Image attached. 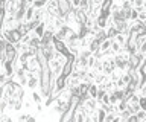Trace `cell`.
Listing matches in <instances>:
<instances>
[{
	"label": "cell",
	"instance_id": "44",
	"mask_svg": "<svg viewBox=\"0 0 146 122\" xmlns=\"http://www.w3.org/2000/svg\"><path fill=\"white\" fill-rule=\"evenodd\" d=\"M27 116H29V113H21V115H18L17 122H26L27 121Z\"/></svg>",
	"mask_w": 146,
	"mask_h": 122
},
{
	"label": "cell",
	"instance_id": "56",
	"mask_svg": "<svg viewBox=\"0 0 146 122\" xmlns=\"http://www.w3.org/2000/svg\"><path fill=\"white\" fill-rule=\"evenodd\" d=\"M85 122H96V121H94L93 117H91V115H90V116H85Z\"/></svg>",
	"mask_w": 146,
	"mask_h": 122
},
{
	"label": "cell",
	"instance_id": "8",
	"mask_svg": "<svg viewBox=\"0 0 146 122\" xmlns=\"http://www.w3.org/2000/svg\"><path fill=\"white\" fill-rule=\"evenodd\" d=\"M113 26H114V29L117 31V34H125V35L129 34V21H126V20L116 21Z\"/></svg>",
	"mask_w": 146,
	"mask_h": 122
},
{
	"label": "cell",
	"instance_id": "25",
	"mask_svg": "<svg viewBox=\"0 0 146 122\" xmlns=\"http://www.w3.org/2000/svg\"><path fill=\"white\" fill-rule=\"evenodd\" d=\"M91 55H93V53H91L90 49H81V51H79V55H78V57L82 58V60H88Z\"/></svg>",
	"mask_w": 146,
	"mask_h": 122
},
{
	"label": "cell",
	"instance_id": "52",
	"mask_svg": "<svg viewBox=\"0 0 146 122\" xmlns=\"http://www.w3.org/2000/svg\"><path fill=\"white\" fill-rule=\"evenodd\" d=\"M139 95H140V96H145V98H146V84H143V85L140 87V90H139Z\"/></svg>",
	"mask_w": 146,
	"mask_h": 122
},
{
	"label": "cell",
	"instance_id": "24",
	"mask_svg": "<svg viewBox=\"0 0 146 122\" xmlns=\"http://www.w3.org/2000/svg\"><path fill=\"white\" fill-rule=\"evenodd\" d=\"M94 40H96V41H99V43H102L104 40H107V32H105V29L98 31L96 35H94Z\"/></svg>",
	"mask_w": 146,
	"mask_h": 122
},
{
	"label": "cell",
	"instance_id": "11",
	"mask_svg": "<svg viewBox=\"0 0 146 122\" xmlns=\"http://www.w3.org/2000/svg\"><path fill=\"white\" fill-rule=\"evenodd\" d=\"M53 38H55V32L46 29L44 35L41 37V46H50V44L53 43Z\"/></svg>",
	"mask_w": 146,
	"mask_h": 122
},
{
	"label": "cell",
	"instance_id": "19",
	"mask_svg": "<svg viewBox=\"0 0 146 122\" xmlns=\"http://www.w3.org/2000/svg\"><path fill=\"white\" fill-rule=\"evenodd\" d=\"M110 52H111L113 55H117V53H120V52H122V44L117 43L116 40H113L111 47H110Z\"/></svg>",
	"mask_w": 146,
	"mask_h": 122
},
{
	"label": "cell",
	"instance_id": "40",
	"mask_svg": "<svg viewBox=\"0 0 146 122\" xmlns=\"http://www.w3.org/2000/svg\"><path fill=\"white\" fill-rule=\"evenodd\" d=\"M129 117H131V113H129V110H128V108L120 113V119H122V122H126L128 119H129Z\"/></svg>",
	"mask_w": 146,
	"mask_h": 122
},
{
	"label": "cell",
	"instance_id": "36",
	"mask_svg": "<svg viewBox=\"0 0 146 122\" xmlns=\"http://www.w3.org/2000/svg\"><path fill=\"white\" fill-rule=\"evenodd\" d=\"M93 70H96L98 73H102V72H104V64H102V60H96L94 66H93Z\"/></svg>",
	"mask_w": 146,
	"mask_h": 122
},
{
	"label": "cell",
	"instance_id": "9",
	"mask_svg": "<svg viewBox=\"0 0 146 122\" xmlns=\"http://www.w3.org/2000/svg\"><path fill=\"white\" fill-rule=\"evenodd\" d=\"M67 89V84H66V78H62L61 75L56 76V79H55V92L52 96H55V95H58L59 92H62V90Z\"/></svg>",
	"mask_w": 146,
	"mask_h": 122
},
{
	"label": "cell",
	"instance_id": "49",
	"mask_svg": "<svg viewBox=\"0 0 146 122\" xmlns=\"http://www.w3.org/2000/svg\"><path fill=\"white\" fill-rule=\"evenodd\" d=\"M140 107H141V110H146V98L145 96H140Z\"/></svg>",
	"mask_w": 146,
	"mask_h": 122
},
{
	"label": "cell",
	"instance_id": "22",
	"mask_svg": "<svg viewBox=\"0 0 146 122\" xmlns=\"http://www.w3.org/2000/svg\"><path fill=\"white\" fill-rule=\"evenodd\" d=\"M129 2L132 3V8L137 9V11H140L141 8L146 6V0H129Z\"/></svg>",
	"mask_w": 146,
	"mask_h": 122
},
{
	"label": "cell",
	"instance_id": "3",
	"mask_svg": "<svg viewBox=\"0 0 146 122\" xmlns=\"http://www.w3.org/2000/svg\"><path fill=\"white\" fill-rule=\"evenodd\" d=\"M73 32H76V31H73L70 26L64 25L62 28H59L56 32H55V38H56V40H61V41H66V40L70 37ZM76 34H78V32H76Z\"/></svg>",
	"mask_w": 146,
	"mask_h": 122
},
{
	"label": "cell",
	"instance_id": "50",
	"mask_svg": "<svg viewBox=\"0 0 146 122\" xmlns=\"http://www.w3.org/2000/svg\"><path fill=\"white\" fill-rule=\"evenodd\" d=\"M122 8H120V3H114V5L111 6V14L113 12H117V11H120Z\"/></svg>",
	"mask_w": 146,
	"mask_h": 122
},
{
	"label": "cell",
	"instance_id": "5",
	"mask_svg": "<svg viewBox=\"0 0 146 122\" xmlns=\"http://www.w3.org/2000/svg\"><path fill=\"white\" fill-rule=\"evenodd\" d=\"M53 47H55V51H56L58 53H61V55H64V57H68L70 55V52H68V47H67V44L64 43V41H61V40H56V38H53Z\"/></svg>",
	"mask_w": 146,
	"mask_h": 122
},
{
	"label": "cell",
	"instance_id": "17",
	"mask_svg": "<svg viewBox=\"0 0 146 122\" xmlns=\"http://www.w3.org/2000/svg\"><path fill=\"white\" fill-rule=\"evenodd\" d=\"M32 102L34 104H43V99L44 96L41 95V92H36V90H32Z\"/></svg>",
	"mask_w": 146,
	"mask_h": 122
},
{
	"label": "cell",
	"instance_id": "47",
	"mask_svg": "<svg viewBox=\"0 0 146 122\" xmlns=\"http://www.w3.org/2000/svg\"><path fill=\"white\" fill-rule=\"evenodd\" d=\"M134 20H139V11L132 8V11H131V21H134Z\"/></svg>",
	"mask_w": 146,
	"mask_h": 122
},
{
	"label": "cell",
	"instance_id": "45",
	"mask_svg": "<svg viewBox=\"0 0 146 122\" xmlns=\"http://www.w3.org/2000/svg\"><path fill=\"white\" fill-rule=\"evenodd\" d=\"M6 81H8V76L5 72H0V85H5L6 84Z\"/></svg>",
	"mask_w": 146,
	"mask_h": 122
},
{
	"label": "cell",
	"instance_id": "7",
	"mask_svg": "<svg viewBox=\"0 0 146 122\" xmlns=\"http://www.w3.org/2000/svg\"><path fill=\"white\" fill-rule=\"evenodd\" d=\"M40 52L43 53V57L47 61H52L53 58H55V55H56V51H55L53 44H50V46H41L40 47Z\"/></svg>",
	"mask_w": 146,
	"mask_h": 122
},
{
	"label": "cell",
	"instance_id": "26",
	"mask_svg": "<svg viewBox=\"0 0 146 122\" xmlns=\"http://www.w3.org/2000/svg\"><path fill=\"white\" fill-rule=\"evenodd\" d=\"M105 32H107V38H111V40H114V37L117 35V31L114 29V26H108L105 29Z\"/></svg>",
	"mask_w": 146,
	"mask_h": 122
},
{
	"label": "cell",
	"instance_id": "12",
	"mask_svg": "<svg viewBox=\"0 0 146 122\" xmlns=\"http://www.w3.org/2000/svg\"><path fill=\"white\" fill-rule=\"evenodd\" d=\"M72 72H73V63L72 61H66V64L62 66V72H61V76L62 78H68V76L72 75Z\"/></svg>",
	"mask_w": 146,
	"mask_h": 122
},
{
	"label": "cell",
	"instance_id": "54",
	"mask_svg": "<svg viewBox=\"0 0 146 122\" xmlns=\"http://www.w3.org/2000/svg\"><path fill=\"white\" fill-rule=\"evenodd\" d=\"M139 70H140V72H143V73H146V60L141 63V66L139 67Z\"/></svg>",
	"mask_w": 146,
	"mask_h": 122
},
{
	"label": "cell",
	"instance_id": "59",
	"mask_svg": "<svg viewBox=\"0 0 146 122\" xmlns=\"http://www.w3.org/2000/svg\"><path fill=\"white\" fill-rule=\"evenodd\" d=\"M145 25H146V23H145Z\"/></svg>",
	"mask_w": 146,
	"mask_h": 122
},
{
	"label": "cell",
	"instance_id": "41",
	"mask_svg": "<svg viewBox=\"0 0 146 122\" xmlns=\"http://www.w3.org/2000/svg\"><path fill=\"white\" fill-rule=\"evenodd\" d=\"M6 110H8V101L6 99H0V113H6Z\"/></svg>",
	"mask_w": 146,
	"mask_h": 122
},
{
	"label": "cell",
	"instance_id": "46",
	"mask_svg": "<svg viewBox=\"0 0 146 122\" xmlns=\"http://www.w3.org/2000/svg\"><path fill=\"white\" fill-rule=\"evenodd\" d=\"M105 95H107V92H105L104 89H99V90H98V95H96V99H98V101H100V99H102Z\"/></svg>",
	"mask_w": 146,
	"mask_h": 122
},
{
	"label": "cell",
	"instance_id": "48",
	"mask_svg": "<svg viewBox=\"0 0 146 122\" xmlns=\"http://www.w3.org/2000/svg\"><path fill=\"white\" fill-rule=\"evenodd\" d=\"M67 2L72 5V8H79V3H81V0H67Z\"/></svg>",
	"mask_w": 146,
	"mask_h": 122
},
{
	"label": "cell",
	"instance_id": "4",
	"mask_svg": "<svg viewBox=\"0 0 146 122\" xmlns=\"http://www.w3.org/2000/svg\"><path fill=\"white\" fill-rule=\"evenodd\" d=\"M23 69L26 72H32V73H36V72H40V61L36 57H31L29 60L26 61L25 66H21Z\"/></svg>",
	"mask_w": 146,
	"mask_h": 122
},
{
	"label": "cell",
	"instance_id": "31",
	"mask_svg": "<svg viewBox=\"0 0 146 122\" xmlns=\"http://www.w3.org/2000/svg\"><path fill=\"white\" fill-rule=\"evenodd\" d=\"M25 12H26V9L18 8L17 12H15V20H17V21H25Z\"/></svg>",
	"mask_w": 146,
	"mask_h": 122
},
{
	"label": "cell",
	"instance_id": "23",
	"mask_svg": "<svg viewBox=\"0 0 146 122\" xmlns=\"http://www.w3.org/2000/svg\"><path fill=\"white\" fill-rule=\"evenodd\" d=\"M34 14H35V8L34 6L27 8L26 12H25V21H26V23H27V21H31V20H34Z\"/></svg>",
	"mask_w": 146,
	"mask_h": 122
},
{
	"label": "cell",
	"instance_id": "35",
	"mask_svg": "<svg viewBox=\"0 0 146 122\" xmlns=\"http://www.w3.org/2000/svg\"><path fill=\"white\" fill-rule=\"evenodd\" d=\"M126 37H128V35H125V34H117L116 37H114V40H116L117 43H120L122 47H123L126 44Z\"/></svg>",
	"mask_w": 146,
	"mask_h": 122
},
{
	"label": "cell",
	"instance_id": "58",
	"mask_svg": "<svg viewBox=\"0 0 146 122\" xmlns=\"http://www.w3.org/2000/svg\"><path fill=\"white\" fill-rule=\"evenodd\" d=\"M91 2H93V5H100V3H102V0H91Z\"/></svg>",
	"mask_w": 146,
	"mask_h": 122
},
{
	"label": "cell",
	"instance_id": "29",
	"mask_svg": "<svg viewBox=\"0 0 146 122\" xmlns=\"http://www.w3.org/2000/svg\"><path fill=\"white\" fill-rule=\"evenodd\" d=\"M46 5H47L46 0H34V3H32L35 9H43V8H46Z\"/></svg>",
	"mask_w": 146,
	"mask_h": 122
},
{
	"label": "cell",
	"instance_id": "20",
	"mask_svg": "<svg viewBox=\"0 0 146 122\" xmlns=\"http://www.w3.org/2000/svg\"><path fill=\"white\" fill-rule=\"evenodd\" d=\"M126 108L129 110L131 115H137V113L141 110V107H140L139 102H134V104H132V102H128V107H126Z\"/></svg>",
	"mask_w": 146,
	"mask_h": 122
},
{
	"label": "cell",
	"instance_id": "15",
	"mask_svg": "<svg viewBox=\"0 0 146 122\" xmlns=\"http://www.w3.org/2000/svg\"><path fill=\"white\" fill-rule=\"evenodd\" d=\"M27 46H29V47H36V49H40V47H41V38H38L34 32H32V38L29 40Z\"/></svg>",
	"mask_w": 146,
	"mask_h": 122
},
{
	"label": "cell",
	"instance_id": "21",
	"mask_svg": "<svg viewBox=\"0 0 146 122\" xmlns=\"http://www.w3.org/2000/svg\"><path fill=\"white\" fill-rule=\"evenodd\" d=\"M107 81H110V76L104 75V73H98V75H96V78H94V84L100 85V84L107 83Z\"/></svg>",
	"mask_w": 146,
	"mask_h": 122
},
{
	"label": "cell",
	"instance_id": "30",
	"mask_svg": "<svg viewBox=\"0 0 146 122\" xmlns=\"http://www.w3.org/2000/svg\"><path fill=\"white\" fill-rule=\"evenodd\" d=\"M122 73H123L122 70H119V69H116V70H114V72H111V73H110V79H111V81H114V83H116L117 79H120V76H122Z\"/></svg>",
	"mask_w": 146,
	"mask_h": 122
},
{
	"label": "cell",
	"instance_id": "51",
	"mask_svg": "<svg viewBox=\"0 0 146 122\" xmlns=\"http://www.w3.org/2000/svg\"><path fill=\"white\" fill-rule=\"evenodd\" d=\"M94 63H96V58L91 55L90 58H88V69H93V66H94Z\"/></svg>",
	"mask_w": 146,
	"mask_h": 122
},
{
	"label": "cell",
	"instance_id": "34",
	"mask_svg": "<svg viewBox=\"0 0 146 122\" xmlns=\"http://www.w3.org/2000/svg\"><path fill=\"white\" fill-rule=\"evenodd\" d=\"M120 79L123 81V84H125V85H128V84L131 83L132 76H131V73H129V72H123V73H122V76H120Z\"/></svg>",
	"mask_w": 146,
	"mask_h": 122
},
{
	"label": "cell",
	"instance_id": "2",
	"mask_svg": "<svg viewBox=\"0 0 146 122\" xmlns=\"http://www.w3.org/2000/svg\"><path fill=\"white\" fill-rule=\"evenodd\" d=\"M143 57L140 55L139 52L135 53H131L129 60H128V72L129 70H139V67L141 66V63H143Z\"/></svg>",
	"mask_w": 146,
	"mask_h": 122
},
{
	"label": "cell",
	"instance_id": "37",
	"mask_svg": "<svg viewBox=\"0 0 146 122\" xmlns=\"http://www.w3.org/2000/svg\"><path fill=\"white\" fill-rule=\"evenodd\" d=\"M14 46H15V49H17V52H18V53H21V52H26V51H27V44H25L23 41L17 43V44H14Z\"/></svg>",
	"mask_w": 146,
	"mask_h": 122
},
{
	"label": "cell",
	"instance_id": "39",
	"mask_svg": "<svg viewBox=\"0 0 146 122\" xmlns=\"http://www.w3.org/2000/svg\"><path fill=\"white\" fill-rule=\"evenodd\" d=\"M34 105L35 104L32 102V99H25V101H23V108H26V110H32Z\"/></svg>",
	"mask_w": 146,
	"mask_h": 122
},
{
	"label": "cell",
	"instance_id": "14",
	"mask_svg": "<svg viewBox=\"0 0 146 122\" xmlns=\"http://www.w3.org/2000/svg\"><path fill=\"white\" fill-rule=\"evenodd\" d=\"M84 105L88 108V110H91V111H94V110H98V99H94V98H88L87 101L84 102Z\"/></svg>",
	"mask_w": 146,
	"mask_h": 122
},
{
	"label": "cell",
	"instance_id": "57",
	"mask_svg": "<svg viewBox=\"0 0 146 122\" xmlns=\"http://www.w3.org/2000/svg\"><path fill=\"white\" fill-rule=\"evenodd\" d=\"M113 122H122V119H120V115H116V117L113 119Z\"/></svg>",
	"mask_w": 146,
	"mask_h": 122
},
{
	"label": "cell",
	"instance_id": "13",
	"mask_svg": "<svg viewBox=\"0 0 146 122\" xmlns=\"http://www.w3.org/2000/svg\"><path fill=\"white\" fill-rule=\"evenodd\" d=\"M94 25L98 26L99 29H107V28H108V19H105V17L99 15L98 19L94 20Z\"/></svg>",
	"mask_w": 146,
	"mask_h": 122
},
{
	"label": "cell",
	"instance_id": "55",
	"mask_svg": "<svg viewBox=\"0 0 146 122\" xmlns=\"http://www.w3.org/2000/svg\"><path fill=\"white\" fill-rule=\"evenodd\" d=\"M35 110L38 113H43V104H35Z\"/></svg>",
	"mask_w": 146,
	"mask_h": 122
},
{
	"label": "cell",
	"instance_id": "27",
	"mask_svg": "<svg viewBox=\"0 0 146 122\" xmlns=\"http://www.w3.org/2000/svg\"><path fill=\"white\" fill-rule=\"evenodd\" d=\"M111 43H113V40L111 38H107V40H104L102 43H100V51H110V47H111Z\"/></svg>",
	"mask_w": 146,
	"mask_h": 122
},
{
	"label": "cell",
	"instance_id": "6",
	"mask_svg": "<svg viewBox=\"0 0 146 122\" xmlns=\"http://www.w3.org/2000/svg\"><path fill=\"white\" fill-rule=\"evenodd\" d=\"M73 12H75V17H76V21L79 23L81 26H84L87 21L90 20V17L88 14L84 11V9H81V8H73Z\"/></svg>",
	"mask_w": 146,
	"mask_h": 122
},
{
	"label": "cell",
	"instance_id": "1",
	"mask_svg": "<svg viewBox=\"0 0 146 122\" xmlns=\"http://www.w3.org/2000/svg\"><path fill=\"white\" fill-rule=\"evenodd\" d=\"M2 37L6 43H11V44H17L21 41V37L23 35L20 34L18 29H3L2 32Z\"/></svg>",
	"mask_w": 146,
	"mask_h": 122
},
{
	"label": "cell",
	"instance_id": "43",
	"mask_svg": "<svg viewBox=\"0 0 146 122\" xmlns=\"http://www.w3.org/2000/svg\"><path fill=\"white\" fill-rule=\"evenodd\" d=\"M114 117H116V113H105V119H104V122H113Z\"/></svg>",
	"mask_w": 146,
	"mask_h": 122
},
{
	"label": "cell",
	"instance_id": "42",
	"mask_svg": "<svg viewBox=\"0 0 146 122\" xmlns=\"http://www.w3.org/2000/svg\"><path fill=\"white\" fill-rule=\"evenodd\" d=\"M137 52H139L140 55L143 57V60H146V41H145L143 44H141L140 47H139V51H137Z\"/></svg>",
	"mask_w": 146,
	"mask_h": 122
},
{
	"label": "cell",
	"instance_id": "28",
	"mask_svg": "<svg viewBox=\"0 0 146 122\" xmlns=\"http://www.w3.org/2000/svg\"><path fill=\"white\" fill-rule=\"evenodd\" d=\"M68 92H70V96H73V98H79L81 96L79 85H76V87H68Z\"/></svg>",
	"mask_w": 146,
	"mask_h": 122
},
{
	"label": "cell",
	"instance_id": "33",
	"mask_svg": "<svg viewBox=\"0 0 146 122\" xmlns=\"http://www.w3.org/2000/svg\"><path fill=\"white\" fill-rule=\"evenodd\" d=\"M88 49H90V51H91V53L98 52V51H100V43H99V41H96V40H93V41L90 43V46H88Z\"/></svg>",
	"mask_w": 146,
	"mask_h": 122
},
{
	"label": "cell",
	"instance_id": "38",
	"mask_svg": "<svg viewBox=\"0 0 146 122\" xmlns=\"http://www.w3.org/2000/svg\"><path fill=\"white\" fill-rule=\"evenodd\" d=\"M135 117H137V122H146V110H140L135 115Z\"/></svg>",
	"mask_w": 146,
	"mask_h": 122
},
{
	"label": "cell",
	"instance_id": "32",
	"mask_svg": "<svg viewBox=\"0 0 146 122\" xmlns=\"http://www.w3.org/2000/svg\"><path fill=\"white\" fill-rule=\"evenodd\" d=\"M98 90H99V87H98V84H91L90 85V89H88V95H90V98H94L96 99V95H98Z\"/></svg>",
	"mask_w": 146,
	"mask_h": 122
},
{
	"label": "cell",
	"instance_id": "18",
	"mask_svg": "<svg viewBox=\"0 0 146 122\" xmlns=\"http://www.w3.org/2000/svg\"><path fill=\"white\" fill-rule=\"evenodd\" d=\"M32 55H31V53L29 52H21V53H18V66H25L26 64V61L27 60H29V58H31Z\"/></svg>",
	"mask_w": 146,
	"mask_h": 122
},
{
	"label": "cell",
	"instance_id": "10",
	"mask_svg": "<svg viewBox=\"0 0 146 122\" xmlns=\"http://www.w3.org/2000/svg\"><path fill=\"white\" fill-rule=\"evenodd\" d=\"M15 78H17L18 83H20L23 87H25L26 83H27V76H26V70L23 69L21 66H17V67H15Z\"/></svg>",
	"mask_w": 146,
	"mask_h": 122
},
{
	"label": "cell",
	"instance_id": "16",
	"mask_svg": "<svg viewBox=\"0 0 146 122\" xmlns=\"http://www.w3.org/2000/svg\"><path fill=\"white\" fill-rule=\"evenodd\" d=\"M32 32H34L38 38H41V37L44 35V32H46V23H44V21H41V23H40L38 26H36V28H35L34 31H32Z\"/></svg>",
	"mask_w": 146,
	"mask_h": 122
},
{
	"label": "cell",
	"instance_id": "53",
	"mask_svg": "<svg viewBox=\"0 0 146 122\" xmlns=\"http://www.w3.org/2000/svg\"><path fill=\"white\" fill-rule=\"evenodd\" d=\"M26 122H38V119H36V116L29 115V116H27V121H26Z\"/></svg>",
	"mask_w": 146,
	"mask_h": 122
}]
</instances>
